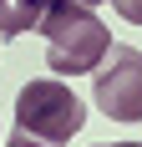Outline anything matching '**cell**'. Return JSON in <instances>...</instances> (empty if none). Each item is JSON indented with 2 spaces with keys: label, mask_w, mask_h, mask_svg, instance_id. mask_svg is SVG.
<instances>
[{
  "label": "cell",
  "mask_w": 142,
  "mask_h": 147,
  "mask_svg": "<svg viewBox=\"0 0 142 147\" xmlns=\"http://www.w3.org/2000/svg\"><path fill=\"white\" fill-rule=\"evenodd\" d=\"M41 36L51 46V71L56 76H86L97 71L107 51H112V30L101 26V15H91V5L81 0H56L41 20Z\"/></svg>",
  "instance_id": "cell-1"
},
{
  "label": "cell",
  "mask_w": 142,
  "mask_h": 147,
  "mask_svg": "<svg viewBox=\"0 0 142 147\" xmlns=\"http://www.w3.org/2000/svg\"><path fill=\"white\" fill-rule=\"evenodd\" d=\"M86 122V102L66 81H26L15 91V127L46 142H71Z\"/></svg>",
  "instance_id": "cell-2"
},
{
  "label": "cell",
  "mask_w": 142,
  "mask_h": 147,
  "mask_svg": "<svg viewBox=\"0 0 142 147\" xmlns=\"http://www.w3.org/2000/svg\"><path fill=\"white\" fill-rule=\"evenodd\" d=\"M97 107L112 122H142V51L137 46H117L97 66Z\"/></svg>",
  "instance_id": "cell-3"
},
{
  "label": "cell",
  "mask_w": 142,
  "mask_h": 147,
  "mask_svg": "<svg viewBox=\"0 0 142 147\" xmlns=\"http://www.w3.org/2000/svg\"><path fill=\"white\" fill-rule=\"evenodd\" d=\"M56 0H0V41L10 36H26V30H41L46 10Z\"/></svg>",
  "instance_id": "cell-4"
},
{
  "label": "cell",
  "mask_w": 142,
  "mask_h": 147,
  "mask_svg": "<svg viewBox=\"0 0 142 147\" xmlns=\"http://www.w3.org/2000/svg\"><path fill=\"white\" fill-rule=\"evenodd\" d=\"M112 5H117V15H122V20L142 26V0H112Z\"/></svg>",
  "instance_id": "cell-5"
},
{
  "label": "cell",
  "mask_w": 142,
  "mask_h": 147,
  "mask_svg": "<svg viewBox=\"0 0 142 147\" xmlns=\"http://www.w3.org/2000/svg\"><path fill=\"white\" fill-rule=\"evenodd\" d=\"M5 147H61V142H46V137H30V132H20V127H15V137Z\"/></svg>",
  "instance_id": "cell-6"
},
{
  "label": "cell",
  "mask_w": 142,
  "mask_h": 147,
  "mask_svg": "<svg viewBox=\"0 0 142 147\" xmlns=\"http://www.w3.org/2000/svg\"><path fill=\"white\" fill-rule=\"evenodd\" d=\"M107 147H142V142H107Z\"/></svg>",
  "instance_id": "cell-7"
},
{
  "label": "cell",
  "mask_w": 142,
  "mask_h": 147,
  "mask_svg": "<svg viewBox=\"0 0 142 147\" xmlns=\"http://www.w3.org/2000/svg\"><path fill=\"white\" fill-rule=\"evenodd\" d=\"M81 5H107V0H81Z\"/></svg>",
  "instance_id": "cell-8"
}]
</instances>
